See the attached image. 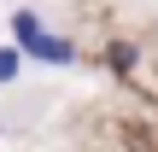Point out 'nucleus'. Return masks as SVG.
I'll return each instance as SVG.
<instances>
[{
	"label": "nucleus",
	"instance_id": "1",
	"mask_svg": "<svg viewBox=\"0 0 158 152\" xmlns=\"http://www.w3.org/2000/svg\"><path fill=\"white\" fill-rule=\"evenodd\" d=\"M12 47H18V59L23 64H47V70H70L82 53H76V41L70 35H59V29H47V18L41 12H29V6H18L12 12Z\"/></svg>",
	"mask_w": 158,
	"mask_h": 152
},
{
	"label": "nucleus",
	"instance_id": "2",
	"mask_svg": "<svg viewBox=\"0 0 158 152\" xmlns=\"http://www.w3.org/2000/svg\"><path fill=\"white\" fill-rule=\"evenodd\" d=\"M106 64H111V76H135V64H141V53H135L129 41H111V47H106Z\"/></svg>",
	"mask_w": 158,
	"mask_h": 152
},
{
	"label": "nucleus",
	"instance_id": "3",
	"mask_svg": "<svg viewBox=\"0 0 158 152\" xmlns=\"http://www.w3.org/2000/svg\"><path fill=\"white\" fill-rule=\"evenodd\" d=\"M23 76V59H18V47H0V88H12Z\"/></svg>",
	"mask_w": 158,
	"mask_h": 152
}]
</instances>
